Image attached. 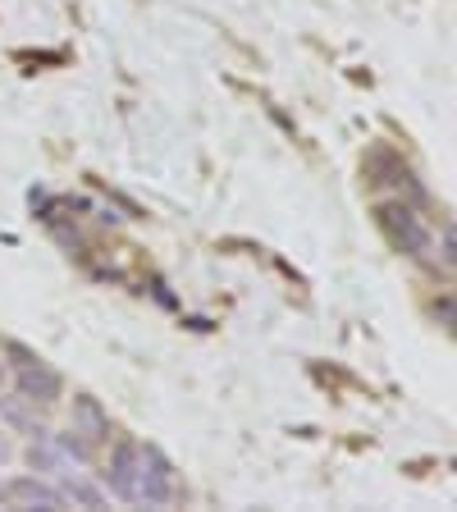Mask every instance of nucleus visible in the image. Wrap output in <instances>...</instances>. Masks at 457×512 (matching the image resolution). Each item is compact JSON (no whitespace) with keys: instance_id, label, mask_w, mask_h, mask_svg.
I'll use <instances>...</instances> for the list:
<instances>
[{"instance_id":"obj_1","label":"nucleus","mask_w":457,"mask_h":512,"mask_svg":"<svg viewBox=\"0 0 457 512\" xmlns=\"http://www.w3.org/2000/svg\"><path fill=\"white\" fill-rule=\"evenodd\" d=\"M174 499H179V485H174L170 458L156 444H138V458H133V503L165 508Z\"/></svg>"},{"instance_id":"obj_2","label":"nucleus","mask_w":457,"mask_h":512,"mask_svg":"<svg viewBox=\"0 0 457 512\" xmlns=\"http://www.w3.org/2000/svg\"><path fill=\"white\" fill-rule=\"evenodd\" d=\"M375 215H380V229L389 234V243H394L398 252L416 256V261H435V256H430V229L421 224V215L407 202H380Z\"/></svg>"},{"instance_id":"obj_3","label":"nucleus","mask_w":457,"mask_h":512,"mask_svg":"<svg viewBox=\"0 0 457 512\" xmlns=\"http://www.w3.org/2000/svg\"><path fill=\"white\" fill-rule=\"evenodd\" d=\"M14 389H19L28 403L51 407V403H60L64 380H60V371H55V366H46L42 357H32V362L14 366Z\"/></svg>"},{"instance_id":"obj_4","label":"nucleus","mask_w":457,"mask_h":512,"mask_svg":"<svg viewBox=\"0 0 457 512\" xmlns=\"http://www.w3.org/2000/svg\"><path fill=\"white\" fill-rule=\"evenodd\" d=\"M0 499L14 503V508H37V512H64V508H69V499H64V494L55 490V485L37 480V476H19V480H10V485L0 490Z\"/></svg>"},{"instance_id":"obj_5","label":"nucleus","mask_w":457,"mask_h":512,"mask_svg":"<svg viewBox=\"0 0 457 512\" xmlns=\"http://www.w3.org/2000/svg\"><path fill=\"white\" fill-rule=\"evenodd\" d=\"M133 458H138V444H133V439H119L110 462H106V471H101L110 494H119L124 503H133Z\"/></svg>"},{"instance_id":"obj_6","label":"nucleus","mask_w":457,"mask_h":512,"mask_svg":"<svg viewBox=\"0 0 457 512\" xmlns=\"http://www.w3.org/2000/svg\"><path fill=\"white\" fill-rule=\"evenodd\" d=\"M74 430H78V435H83L92 448H96V444H110V435H115V430H110L106 407L96 403V398H87V394L74 398Z\"/></svg>"},{"instance_id":"obj_7","label":"nucleus","mask_w":457,"mask_h":512,"mask_svg":"<svg viewBox=\"0 0 457 512\" xmlns=\"http://www.w3.org/2000/svg\"><path fill=\"white\" fill-rule=\"evenodd\" d=\"M0 416H5V421H10L14 430H19V435H46V426L42 421H37V403H28V398L23 394H14V398H0Z\"/></svg>"},{"instance_id":"obj_8","label":"nucleus","mask_w":457,"mask_h":512,"mask_svg":"<svg viewBox=\"0 0 457 512\" xmlns=\"http://www.w3.org/2000/svg\"><path fill=\"white\" fill-rule=\"evenodd\" d=\"M60 476H64V490L60 494L69 503H78V508H106V494L96 490V485H87L83 476H69V471H60Z\"/></svg>"},{"instance_id":"obj_9","label":"nucleus","mask_w":457,"mask_h":512,"mask_svg":"<svg viewBox=\"0 0 457 512\" xmlns=\"http://www.w3.org/2000/svg\"><path fill=\"white\" fill-rule=\"evenodd\" d=\"M55 439V448H60V458H74V462H87L92 458V444H87L83 435H78L74 426L64 430V435H51Z\"/></svg>"},{"instance_id":"obj_10","label":"nucleus","mask_w":457,"mask_h":512,"mask_svg":"<svg viewBox=\"0 0 457 512\" xmlns=\"http://www.w3.org/2000/svg\"><path fill=\"white\" fill-rule=\"evenodd\" d=\"M10 458H14V448H10V439L0 435V462H10Z\"/></svg>"}]
</instances>
